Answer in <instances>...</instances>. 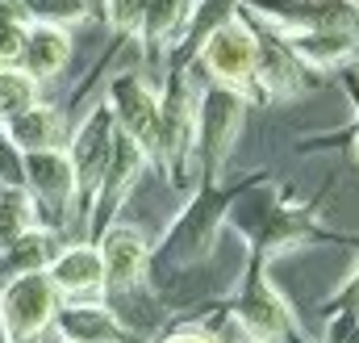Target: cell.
<instances>
[{
  "mask_svg": "<svg viewBox=\"0 0 359 343\" xmlns=\"http://www.w3.org/2000/svg\"><path fill=\"white\" fill-rule=\"evenodd\" d=\"M59 314V289L50 285L46 272H25L13 276L0 289V323L8 343H29L38 339Z\"/></svg>",
  "mask_w": 359,
  "mask_h": 343,
  "instance_id": "1",
  "label": "cell"
},
{
  "mask_svg": "<svg viewBox=\"0 0 359 343\" xmlns=\"http://www.w3.org/2000/svg\"><path fill=\"white\" fill-rule=\"evenodd\" d=\"M255 59H259V38H255V30L247 21L230 17V21H222V25H213L205 34L201 63L213 76V84L243 92L255 80Z\"/></svg>",
  "mask_w": 359,
  "mask_h": 343,
  "instance_id": "2",
  "label": "cell"
},
{
  "mask_svg": "<svg viewBox=\"0 0 359 343\" xmlns=\"http://www.w3.org/2000/svg\"><path fill=\"white\" fill-rule=\"evenodd\" d=\"M109 113L126 138H134L147 155H159L163 138V105L138 76H117L109 84Z\"/></svg>",
  "mask_w": 359,
  "mask_h": 343,
  "instance_id": "3",
  "label": "cell"
},
{
  "mask_svg": "<svg viewBox=\"0 0 359 343\" xmlns=\"http://www.w3.org/2000/svg\"><path fill=\"white\" fill-rule=\"evenodd\" d=\"M117 122L104 109H92L88 117L80 122V130L72 134V147H67V164H72V176H76V193L88 201L92 193L100 188L104 172H109V160H113V147H117Z\"/></svg>",
  "mask_w": 359,
  "mask_h": 343,
  "instance_id": "4",
  "label": "cell"
},
{
  "mask_svg": "<svg viewBox=\"0 0 359 343\" xmlns=\"http://www.w3.org/2000/svg\"><path fill=\"white\" fill-rule=\"evenodd\" d=\"M243 96L234 88L213 84L201 105H196V151L205 155V168L217 172L226 164V155L234 151V138H238V126H243Z\"/></svg>",
  "mask_w": 359,
  "mask_h": 343,
  "instance_id": "5",
  "label": "cell"
},
{
  "mask_svg": "<svg viewBox=\"0 0 359 343\" xmlns=\"http://www.w3.org/2000/svg\"><path fill=\"white\" fill-rule=\"evenodd\" d=\"M247 8L268 17V25L280 34H305V30L359 34V13L347 0H247Z\"/></svg>",
  "mask_w": 359,
  "mask_h": 343,
  "instance_id": "6",
  "label": "cell"
},
{
  "mask_svg": "<svg viewBox=\"0 0 359 343\" xmlns=\"http://www.w3.org/2000/svg\"><path fill=\"white\" fill-rule=\"evenodd\" d=\"M21 180L34 193V201L50 214H67L76 197V176L67 164V151H25L21 155Z\"/></svg>",
  "mask_w": 359,
  "mask_h": 343,
  "instance_id": "7",
  "label": "cell"
},
{
  "mask_svg": "<svg viewBox=\"0 0 359 343\" xmlns=\"http://www.w3.org/2000/svg\"><path fill=\"white\" fill-rule=\"evenodd\" d=\"M100 264H104V285L113 293H130L147 268V235L138 226H109L100 239Z\"/></svg>",
  "mask_w": 359,
  "mask_h": 343,
  "instance_id": "8",
  "label": "cell"
},
{
  "mask_svg": "<svg viewBox=\"0 0 359 343\" xmlns=\"http://www.w3.org/2000/svg\"><path fill=\"white\" fill-rule=\"evenodd\" d=\"M46 276L59 293L67 297H92L96 289H104V264L100 252L80 243V247H67V252H55V259L46 264Z\"/></svg>",
  "mask_w": 359,
  "mask_h": 343,
  "instance_id": "9",
  "label": "cell"
},
{
  "mask_svg": "<svg viewBox=\"0 0 359 343\" xmlns=\"http://www.w3.org/2000/svg\"><path fill=\"white\" fill-rule=\"evenodd\" d=\"M284 46L292 51L297 63L339 67V63L359 55V34H351V30H305V34H288Z\"/></svg>",
  "mask_w": 359,
  "mask_h": 343,
  "instance_id": "10",
  "label": "cell"
},
{
  "mask_svg": "<svg viewBox=\"0 0 359 343\" xmlns=\"http://www.w3.org/2000/svg\"><path fill=\"white\" fill-rule=\"evenodd\" d=\"M67 55H72V38L67 30H55V25H25V46H21V59L17 67L34 80H50L67 67Z\"/></svg>",
  "mask_w": 359,
  "mask_h": 343,
  "instance_id": "11",
  "label": "cell"
},
{
  "mask_svg": "<svg viewBox=\"0 0 359 343\" xmlns=\"http://www.w3.org/2000/svg\"><path fill=\"white\" fill-rule=\"evenodd\" d=\"M147 164V151L134 143V138H126V134H117V147H113V160H109V172H104V180H100V201H96V226H100V218H109L121 201H126V193H130V184H134V176L142 172Z\"/></svg>",
  "mask_w": 359,
  "mask_h": 343,
  "instance_id": "12",
  "label": "cell"
},
{
  "mask_svg": "<svg viewBox=\"0 0 359 343\" xmlns=\"http://www.w3.org/2000/svg\"><path fill=\"white\" fill-rule=\"evenodd\" d=\"M259 38V59H255V80L276 92V96H288L297 92V80H301V63L292 59V51L276 38V34H255Z\"/></svg>",
  "mask_w": 359,
  "mask_h": 343,
  "instance_id": "13",
  "label": "cell"
},
{
  "mask_svg": "<svg viewBox=\"0 0 359 343\" xmlns=\"http://www.w3.org/2000/svg\"><path fill=\"white\" fill-rule=\"evenodd\" d=\"M4 134H8V143H13L17 151H55L63 126H59V113H55V109L34 105V109L17 113L13 122H4Z\"/></svg>",
  "mask_w": 359,
  "mask_h": 343,
  "instance_id": "14",
  "label": "cell"
},
{
  "mask_svg": "<svg viewBox=\"0 0 359 343\" xmlns=\"http://www.w3.org/2000/svg\"><path fill=\"white\" fill-rule=\"evenodd\" d=\"M59 318V339L63 343H113L117 339V318L100 306H72Z\"/></svg>",
  "mask_w": 359,
  "mask_h": 343,
  "instance_id": "15",
  "label": "cell"
},
{
  "mask_svg": "<svg viewBox=\"0 0 359 343\" xmlns=\"http://www.w3.org/2000/svg\"><path fill=\"white\" fill-rule=\"evenodd\" d=\"M50 259H55V243H50V235H46V231H25L13 247L0 252V280L8 285L13 276L42 272Z\"/></svg>",
  "mask_w": 359,
  "mask_h": 343,
  "instance_id": "16",
  "label": "cell"
},
{
  "mask_svg": "<svg viewBox=\"0 0 359 343\" xmlns=\"http://www.w3.org/2000/svg\"><path fill=\"white\" fill-rule=\"evenodd\" d=\"M243 327L255 335V339H276V335H284V327H288V310L280 306V297L264 289V285H251V293L243 297Z\"/></svg>",
  "mask_w": 359,
  "mask_h": 343,
  "instance_id": "17",
  "label": "cell"
},
{
  "mask_svg": "<svg viewBox=\"0 0 359 343\" xmlns=\"http://www.w3.org/2000/svg\"><path fill=\"white\" fill-rule=\"evenodd\" d=\"M25 231H34V201L21 184L0 188V252L13 247Z\"/></svg>",
  "mask_w": 359,
  "mask_h": 343,
  "instance_id": "18",
  "label": "cell"
},
{
  "mask_svg": "<svg viewBox=\"0 0 359 343\" xmlns=\"http://www.w3.org/2000/svg\"><path fill=\"white\" fill-rule=\"evenodd\" d=\"M21 8H25V25L67 30V25H80L84 17L96 13V0H21Z\"/></svg>",
  "mask_w": 359,
  "mask_h": 343,
  "instance_id": "19",
  "label": "cell"
},
{
  "mask_svg": "<svg viewBox=\"0 0 359 343\" xmlns=\"http://www.w3.org/2000/svg\"><path fill=\"white\" fill-rule=\"evenodd\" d=\"M192 4H196V0H151V4H147V21H142V38H147L151 46H155V42H172L180 30L188 25Z\"/></svg>",
  "mask_w": 359,
  "mask_h": 343,
  "instance_id": "20",
  "label": "cell"
},
{
  "mask_svg": "<svg viewBox=\"0 0 359 343\" xmlns=\"http://www.w3.org/2000/svg\"><path fill=\"white\" fill-rule=\"evenodd\" d=\"M38 105V80L21 67H0V122H13L17 113Z\"/></svg>",
  "mask_w": 359,
  "mask_h": 343,
  "instance_id": "21",
  "label": "cell"
},
{
  "mask_svg": "<svg viewBox=\"0 0 359 343\" xmlns=\"http://www.w3.org/2000/svg\"><path fill=\"white\" fill-rule=\"evenodd\" d=\"M147 4H151V0H104L109 21H113V30H121V34H142Z\"/></svg>",
  "mask_w": 359,
  "mask_h": 343,
  "instance_id": "22",
  "label": "cell"
},
{
  "mask_svg": "<svg viewBox=\"0 0 359 343\" xmlns=\"http://www.w3.org/2000/svg\"><path fill=\"white\" fill-rule=\"evenodd\" d=\"M25 46V25H0V67H17Z\"/></svg>",
  "mask_w": 359,
  "mask_h": 343,
  "instance_id": "23",
  "label": "cell"
},
{
  "mask_svg": "<svg viewBox=\"0 0 359 343\" xmlns=\"http://www.w3.org/2000/svg\"><path fill=\"white\" fill-rule=\"evenodd\" d=\"M0 25H25L21 0H0Z\"/></svg>",
  "mask_w": 359,
  "mask_h": 343,
  "instance_id": "24",
  "label": "cell"
},
{
  "mask_svg": "<svg viewBox=\"0 0 359 343\" xmlns=\"http://www.w3.org/2000/svg\"><path fill=\"white\" fill-rule=\"evenodd\" d=\"M163 343H213L209 335H196V331H184V335H172V339H163Z\"/></svg>",
  "mask_w": 359,
  "mask_h": 343,
  "instance_id": "25",
  "label": "cell"
},
{
  "mask_svg": "<svg viewBox=\"0 0 359 343\" xmlns=\"http://www.w3.org/2000/svg\"><path fill=\"white\" fill-rule=\"evenodd\" d=\"M347 297H351V302H359V272L351 276V285H347Z\"/></svg>",
  "mask_w": 359,
  "mask_h": 343,
  "instance_id": "26",
  "label": "cell"
},
{
  "mask_svg": "<svg viewBox=\"0 0 359 343\" xmlns=\"http://www.w3.org/2000/svg\"><path fill=\"white\" fill-rule=\"evenodd\" d=\"M46 343H63V339H46Z\"/></svg>",
  "mask_w": 359,
  "mask_h": 343,
  "instance_id": "27",
  "label": "cell"
},
{
  "mask_svg": "<svg viewBox=\"0 0 359 343\" xmlns=\"http://www.w3.org/2000/svg\"><path fill=\"white\" fill-rule=\"evenodd\" d=\"M347 4H359V0H347Z\"/></svg>",
  "mask_w": 359,
  "mask_h": 343,
  "instance_id": "28",
  "label": "cell"
}]
</instances>
